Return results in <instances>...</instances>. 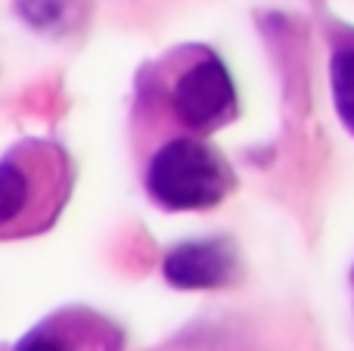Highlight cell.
I'll list each match as a JSON object with an SVG mask.
<instances>
[{"instance_id": "6da1fadb", "label": "cell", "mask_w": 354, "mask_h": 351, "mask_svg": "<svg viewBox=\"0 0 354 351\" xmlns=\"http://www.w3.org/2000/svg\"><path fill=\"white\" fill-rule=\"evenodd\" d=\"M72 193V162L53 140H19L0 159V243L50 230Z\"/></svg>"}, {"instance_id": "5b68a950", "label": "cell", "mask_w": 354, "mask_h": 351, "mask_svg": "<svg viewBox=\"0 0 354 351\" xmlns=\"http://www.w3.org/2000/svg\"><path fill=\"white\" fill-rule=\"evenodd\" d=\"M236 255L227 240H193L180 243L162 261V274L174 290L183 292H208L224 290L236 280Z\"/></svg>"}, {"instance_id": "277c9868", "label": "cell", "mask_w": 354, "mask_h": 351, "mask_svg": "<svg viewBox=\"0 0 354 351\" xmlns=\"http://www.w3.org/2000/svg\"><path fill=\"white\" fill-rule=\"evenodd\" d=\"M12 351H122V333L93 311L66 308L31 327Z\"/></svg>"}, {"instance_id": "3957f363", "label": "cell", "mask_w": 354, "mask_h": 351, "mask_svg": "<svg viewBox=\"0 0 354 351\" xmlns=\"http://www.w3.org/2000/svg\"><path fill=\"white\" fill-rule=\"evenodd\" d=\"M233 184L236 180L224 155L196 134L159 143L143 168L149 199L168 211L214 209L233 190Z\"/></svg>"}, {"instance_id": "7a4b0ae2", "label": "cell", "mask_w": 354, "mask_h": 351, "mask_svg": "<svg viewBox=\"0 0 354 351\" xmlns=\"http://www.w3.org/2000/svg\"><path fill=\"white\" fill-rule=\"evenodd\" d=\"M147 91L159 93L168 115L196 137L224 128L236 115V87L224 59L202 47L168 56L159 78L147 75Z\"/></svg>"}, {"instance_id": "8992f818", "label": "cell", "mask_w": 354, "mask_h": 351, "mask_svg": "<svg viewBox=\"0 0 354 351\" xmlns=\"http://www.w3.org/2000/svg\"><path fill=\"white\" fill-rule=\"evenodd\" d=\"M330 91L339 118L354 134V35L342 37L330 56Z\"/></svg>"}]
</instances>
